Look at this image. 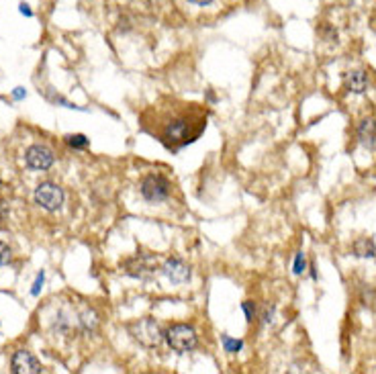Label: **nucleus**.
Returning <instances> with one entry per match:
<instances>
[{
	"label": "nucleus",
	"instance_id": "nucleus-1",
	"mask_svg": "<svg viewBox=\"0 0 376 374\" xmlns=\"http://www.w3.org/2000/svg\"><path fill=\"white\" fill-rule=\"evenodd\" d=\"M207 115L199 105L168 107L156 112V129H150L168 150L192 144L205 129Z\"/></svg>",
	"mask_w": 376,
	"mask_h": 374
},
{
	"label": "nucleus",
	"instance_id": "nucleus-2",
	"mask_svg": "<svg viewBox=\"0 0 376 374\" xmlns=\"http://www.w3.org/2000/svg\"><path fill=\"white\" fill-rule=\"evenodd\" d=\"M127 331H129V335L139 346H144L148 350L158 348L161 344V339H164V331H161L158 321L154 319V317H144V319L127 323Z\"/></svg>",
	"mask_w": 376,
	"mask_h": 374
},
{
	"label": "nucleus",
	"instance_id": "nucleus-3",
	"mask_svg": "<svg viewBox=\"0 0 376 374\" xmlns=\"http://www.w3.org/2000/svg\"><path fill=\"white\" fill-rule=\"evenodd\" d=\"M164 339L178 354L192 352L199 346V335H197L195 327L192 325H186V323H174V325H170L164 331Z\"/></svg>",
	"mask_w": 376,
	"mask_h": 374
},
{
	"label": "nucleus",
	"instance_id": "nucleus-4",
	"mask_svg": "<svg viewBox=\"0 0 376 374\" xmlns=\"http://www.w3.org/2000/svg\"><path fill=\"white\" fill-rule=\"evenodd\" d=\"M172 184L164 174H148L141 184H139V193L148 203H161L170 197Z\"/></svg>",
	"mask_w": 376,
	"mask_h": 374
},
{
	"label": "nucleus",
	"instance_id": "nucleus-5",
	"mask_svg": "<svg viewBox=\"0 0 376 374\" xmlns=\"http://www.w3.org/2000/svg\"><path fill=\"white\" fill-rule=\"evenodd\" d=\"M63 199H66L63 188L57 186L55 182H41V184L35 188V203H37L41 209L50 211V213H55V211L61 209Z\"/></svg>",
	"mask_w": 376,
	"mask_h": 374
},
{
	"label": "nucleus",
	"instance_id": "nucleus-6",
	"mask_svg": "<svg viewBox=\"0 0 376 374\" xmlns=\"http://www.w3.org/2000/svg\"><path fill=\"white\" fill-rule=\"evenodd\" d=\"M123 272L131 278L148 280L156 272V262L148 254H137V256H131L123 262Z\"/></svg>",
	"mask_w": 376,
	"mask_h": 374
},
{
	"label": "nucleus",
	"instance_id": "nucleus-7",
	"mask_svg": "<svg viewBox=\"0 0 376 374\" xmlns=\"http://www.w3.org/2000/svg\"><path fill=\"white\" fill-rule=\"evenodd\" d=\"M25 161H27V166H29L31 170H41V172H46V170H50V168L54 166L55 156L48 146L35 144V146H31V148L25 152Z\"/></svg>",
	"mask_w": 376,
	"mask_h": 374
},
{
	"label": "nucleus",
	"instance_id": "nucleus-8",
	"mask_svg": "<svg viewBox=\"0 0 376 374\" xmlns=\"http://www.w3.org/2000/svg\"><path fill=\"white\" fill-rule=\"evenodd\" d=\"M10 373L14 374H41V362L27 350H17L10 358Z\"/></svg>",
	"mask_w": 376,
	"mask_h": 374
},
{
	"label": "nucleus",
	"instance_id": "nucleus-9",
	"mask_svg": "<svg viewBox=\"0 0 376 374\" xmlns=\"http://www.w3.org/2000/svg\"><path fill=\"white\" fill-rule=\"evenodd\" d=\"M164 276L174 282V284H182V282H188L190 276H192V270L186 262H182L180 258H168L161 266Z\"/></svg>",
	"mask_w": 376,
	"mask_h": 374
},
{
	"label": "nucleus",
	"instance_id": "nucleus-10",
	"mask_svg": "<svg viewBox=\"0 0 376 374\" xmlns=\"http://www.w3.org/2000/svg\"><path fill=\"white\" fill-rule=\"evenodd\" d=\"M344 82H346V88L350 92H354V95H364L368 90V86H370V78H368V74L364 70H352V72H348L346 78H344Z\"/></svg>",
	"mask_w": 376,
	"mask_h": 374
},
{
	"label": "nucleus",
	"instance_id": "nucleus-11",
	"mask_svg": "<svg viewBox=\"0 0 376 374\" xmlns=\"http://www.w3.org/2000/svg\"><path fill=\"white\" fill-rule=\"evenodd\" d=\"M358 141L368 148L375 150L376 148V119H364L358 125Z\"/></svg>",
	"mask_w": 376,
	"mask_h": 374
},
{
	"label": "nucleus",
	"instance_id": "nucleus-12",
	"mask_svg": "<svg viewBox=\"0 0 376 374\" xmlns=\"http://www.w3.org/2000/svg\"><path fill=\"white\" fill-rule=\"evenodd\" d=\"M352 252L358 258H376V244L370 237H358L352 244Z\"/></svg>",
	"mask_w": 376,
	"mask_h": 374
},
{
	"label": "nucleus",
	"instance_id": "nucleus-13",
	"mask_svg": "<svg viewBox=\"0 0 376 374\" xmlns=\"http://www.w3.org/2000/svg\"><path fill=\"white\" fill-rule=\"evenodd\" d=\"M80 327L84 329V331H88V333H92L97 327H99V315H97V311H92V309H86L82 315H80Z\"/></svg>",
	"mask_w": 376,
	"mask_h": 374
},
{
	"label": "nucleus",
	"instance_id": "nucleus-14",
	"mask_svg": "<svg viewBox=\"0 0 376 374\" xmlns=\"http://www.w3.org/2000/svg\"><path fill=\"white\" fill-rule=\"evenodd\" d=\"M63 141L72 148V150H86L90 146V139L82 133H74V135H66Z\"/></svg>",
	"mask_w": 376,
	"mask_h": 374
},
{
	"label": "nucleus",
	"instance_id": "nucleus-15",
	"mask_svg": "<svg viewBox=\"0 0 376 374\" xmlns=\"http://www.w3.org/2000/svg\"><path fill=\"white\" fill-rule=\"evenodd\" d=\"M221 344H223V350L229 352V354H237V352L244 350V339H235V337H231L227 333L221 335Z\"/></svg>",
	"mask_w": 376,
	"mask_h": 374
},
{
	"label": "nucleus",
	"instance_id": "nucleus-16",
	"mask_svg": "<svg viewBox=\"0 0 376 374\" xmlns=\"http://www.w3.org/2000/svg\"><path fill=\"white\" fill-rule=\"evenodd\" d=\"M305 270H307V258H305L303 252H297L295 264H293V272H295L297 276H301V274H305Z\"/></svg>",
	"mask_w": 376,
	"mask_h": 374
},
{
	"label": "nucleus",
	"instance_id": "nucleus-17",
	"mask_svg": "<svg viewBox=\"0 0 376 374\" xmlns=\"http://www.w3.org/2000/svg\"><path fill=\"white\" fill-rule=\"evenodd\" d=\"M241 311L246 313V321L248 323H254V319H256V303L254 301H246V303H241Z\"/></svg>",
	"mask_w": 376,
	"mask_h": 374
},
{
	"label": "nucleus",
	"instance_id": "nucleus-18",
	"mask_svg": "<svg viewBox=\"0 0 376 374\" xmlns=\"http://www.w3.org/2000/svg\"><path fill=\"white\" fill-rule=\"evenodd\" d=\"M10 258H12V252H10V248H8L4 242H0V268L6 266V264L10 262Z\"/></svg>",
	"mask_w": 376,
	"mask_h": 374
},
{
	"label": "nucleus",
	"instance_id": "nucleus-19",
	"mask_svg": "<svg viewBox=\"0 0 376 374\" xmlns=\"http://www.w3.org/2000/svg\"><path fill=\"white\" fill-rule=\"evenodd\" d=\"M43 282H46V274H43V272H39V274H37V278H35V282H33V288H31V295H33V297H37V295L41 293Z\"/></svg>",
	"mask_w": 376,
	"mask_h": 374
},
{
	"label": "nucleus",
	"instance_id": "nucleus-20",
	"mask_svg": "<svg viewBox=\"0 0 376 374\" xmlns=\"http://www.w3.org/2000/svg\"><path fill=\"white\" fill-rule=\"evenodd\" d=\"M274 317V307H266V311H264V315H262V323L264 325H268L270 321Z\"/></svg>",
	"mask_w": 376,
	"mask_h": 374
},
{
	"label": "nucleus",
	"instance_id": "nucleus-21",
	"mask_svg": "<svg viewBox=\"0 0 376 374\" xmlns=\"http://www.w3.org/2000/svg\"><path fill=\"white\" fill-rule=\"evenodd\" d=\"M19 12H21V14H25V17H33V12H31L29 4H25V2H21V4H19Z\"/></svg>",
	"mask_w": 376,
	"mask_h": 374
},
{
	"label": "nucleus",
	"instance_id": "nucleus-22",
	"mask_svg": "<svg viewBox=\"0 0 376 374\" xmlns=\"http://www.w3.org/2000/svg\"><path fill=\"white\" fill-rule=\"evenodd\" d=\"M6 215H8V205L0 199V221H4V219H6Z\"/></svg>",
	"mask_w": 376,
	"mask_h": 374
},
{
	"label": "nucleus",
	"instance_id": "nucleus-23",
	"mask_svg": "<svg viewBox=\"0 0 376 374\" xmlns=\"http://www.w3.org/2000/svg\"><path fill=\"white\" fill-rule=\"evenodd\" d=\"M12 97H14L17 101H21V99L27 97V92H25V88H14V90H12Z\"/></svg>",
	"mask_w": 376,
	"mask_h": 374
},
{
	"label": "nucleus",
	"instance_id": "nucleus-24",
	"mask_svg": "<svg viewBox=\"0 0 376 374\" xmlns=\"http://www.w3.org/2000/svg\"><path fill=\"white\" fill-rule=\"evenodd\" d=\"M190 4H195V6H211L215 0H188Z\"/></svg>",
	"mask_w": 376,
	"mask_h": 374
},
{
	"label": "nucleus",
	"instance_id": "nucleus-25",
	"mask_svg": "<svg viewBox=\"0 0 376 374\" xmlns=\"http://www.w3.org/2000/svg\"><path fill=\"white\" fill-rule=\"evenodd\" d=\"M148 4H152V6H158V4H161L164 0H146Z\"/></svg>",
	"mask_w": 376,
	"mask_h": 374
},
{
	"label": "nucleus",
	"instance_id": "nucleus-26",
	"mask_svg": "<svg viewBox=\"0 0 376 374\" xmlns=\"http://www.w3.org/2000/svg\"><path fill=\"white\" fill-rule=\"evenodd\" d=\"M311 278H313V280H317V272H315V268L311 266Z\"/></svg>",
	"mask_w": 376,
	"mask_h": 374
},
{
	"label": "nucleus",
	"instance_id": "nucleus-27",
	"mask_svg": "<svg viewBox=\"0 0 376 374\" xmlns=\"http://www.w3.org/2000/svg\"><path fill=\"white\" fill-rule=\"evenodd\" d=\"M0 186H2V182H0Z\"/></svg>",
	"mask_w": 376,
	"mask_h": 374
}]
</instances>
